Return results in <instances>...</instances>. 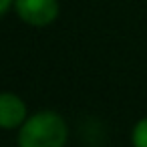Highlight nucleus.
Returning a JSON list of instances; mask_svg holds the SVG:
<instances>
[{"instance_id": "nucleus-5", "label": "nucleus", "mask_w": 147, "mask_h": 147, "mask_svg": "<svg viewBox=\"0 0 147 147\" xmlns=\"http://www.w3.org/2000/svg\"><path fill=\"white\" fill-rule=\"evenodd\" d=\"M12 4H14V0H0V16L6 14V12L10 10Z\"/></svg>"}, {"instance_id": "nucleus-1", "label": "nucleus", "mask_w": 147, "mask_h": 147, "mask_svg": "<svg viewBox=\"0 0 147 147\" xmlns=\"http://www.w3.org/2000/svg\"><path fill=\"white\" fill-rule=\"evenodd\" d=\"M69 127L55 111H38L30 115L18 133V147H65Z\"/></svg>"}, {"instance_id": "nucleus-3", "label": "nucleus", "mask_w": 147, "mask_h": 147, "mask_svg": "<svg viewBox=\"0 0 147 147\" xmlns=\"http://www.w3.org/2000/svg\"><path fill=\"white\" fill-rule=\"evenodd\" d=\"M26 105L14 93H0V127L14 129L26 121Z\"/></svg>"}, {"instance_id": "nucleus-4", "label": "nucleus", "mask_w": 147, "mask_h": 147, "mask_svg": "<svg viewBox=\"0 0 147 147\" xmlns=\"http://www.w3.org/2000/svg\"><path fill=\"white\" fill-rule=\"evenodd\" d=\"M131 141H133V147H147V117H143L141 121L135 123Z\"/></svg>"}, {"instance_id": "nucleus-2", "label": "nucleus", "mask_w": 147, "mask_h": 147, "mask_svg": "<svg viewBox=\"0 0 147 147\" xmlns=\"http://www.w3.org/2000/svg\"><path fill=\"white\" fill-rule=\"evenodd\" d=\"M14 10L22 22L42 28L57 20L59 2L57 0H14Z\"/></svg>"}]
</instances>
